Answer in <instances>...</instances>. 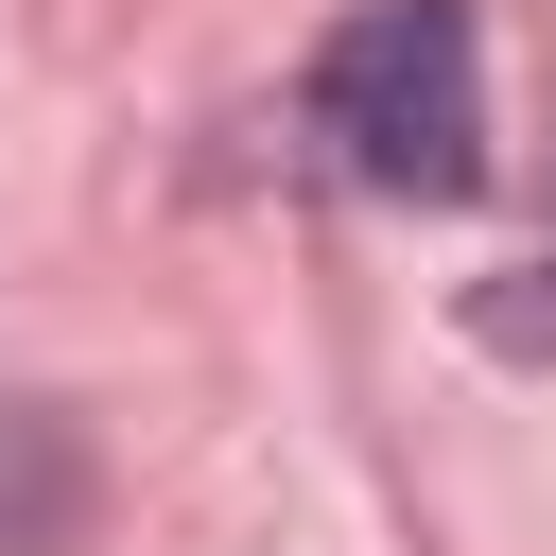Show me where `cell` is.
<instances>
[{"label":"cell","instance_id":"cell-1","mask_svg":"<svg viewBox=\"0 0 556 556\" xmlns=\"http://www.w3.org/2000/svg\"><path fill=\"white\" fill-rule=\"evenodd\" d=\"M313 139L330 174L400 191V208H452L486 174V52H469V0H365L330 52H313Z\"/></svg>","mask_w":556,"mask_h":556},{"label":"cell","instance_id":"cell-2","mask_svg":"<svg viewBox=\"0 0 556 556\" xmlns=\"http://www.w3.org/2000/svg\"><path fill=\"white\" fill-rule=\"evenodd\" d=\"M486 348H556V261H521V278L486 295Z\"/></svg>","mask_w":556,"mask_h":556}]
</instances>
